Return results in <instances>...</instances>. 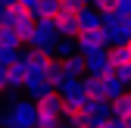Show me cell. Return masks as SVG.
<instances>
[{"instance_id": "12", "label": "cell", "mask_w": 131, "mask_h": 128, "mask_svg": "<svg viewBox=\"0 0 131 128\" xmlns=\"http://www.w3.org/2000/svg\"><path fill=\"white\" fill-rule=\"evenodd\" d=\"M112 119H125V122H131V91L112 103Z\"/></svg>"}, {"instance_id": "9", "label": "cell", "mask_w": 131, "mask_h": 128, "mask_svg": "<svg viewBox=\"0 0 131 128\" xmlns=\"http://www.w3.org/2000/svg\"><path fill=\"white\" fill-rule=\"evenodd\" d=\"M19 35H16V28H0V53H19Z\"/></svg>"}, {"instance_id": "10", "label": "cell", "mask_w": 131, "mask_h": 128, "mask_svg": "<svg viewBox=\"0 0 131 128\" xmlns=\"http://www.w3.org/2000/svg\"><path fill=\"white\" fill-rule=\"evenodd\" d=\"M62 69H66V75H69V78H88V59L78 53V56H72V59H66Z\"/></svg>"}, {"instance_id": "16", "label": "cell", "mask_w": 131, "mask_h": 128, "mask_svg": "<svg viewBox=\"0 0 131 128\" xmlns=\"http://www.w3.org/2000/svg\"><path fill=\"white\" fill-rule=\"evenodd\" d=\"M112 75H116V78H119V81H122L125 88L131 84V66H125V69H116V72H112Z\"/></svg>"}, {"instance_id": "19", "label": "cell", "mask_w": 131, "mask_h": 128, "mask_svg": "<svg viewBox=\"0 0 131 128\" xmlns=\"http://www.w3.org/2000/svg\"><path fill=\"white\" fill-rule=\"evenodd\" d=\"M128 50H131V44H128Z\"/></svg>"}, {"instance_id": "4", "label": "cell", "mask_w": 131, "mask_h": 128, "mask_svg": "<svg viewBox=\"0 0 131 128\" xmlns=\"http://www.w3.org/2000/svg\"><path fill=\"white\" fill-rule=\"evenodd\" d=\"M38 116H47V119L62 122V116H66V100H62V94H59V91H56V94H50L47 100H41V103H38Z\"/></svg>"}, {"instance_id": "6", "label": "cell", "mask_w": 131, "mask_h": 128, "mask_svg": "<svg viewBox=\"0 0 131 128\" xmlns=\"http://www.w3.org/2000/svg\"><path fill=\"white\" fill-rule=\"evenodd\" d=\"M25 91H28V100L31 103H41V100L50 97V94H56L50 84H47V78H28V81H25Z\"/></svg>"}, {"instance_id": "17", "label": "cell", "mask_w": 131, "mask_h": 128, "mask_svg": "<svg viewBox=\"0 0 131 128\" xmlns=\"http://www.w3.org/2000/svg\"><path fill=\"white\" fill-rule=\"evenodd\" d=\"M3 128H22L19 122H16V116H13V106L6 109V116H3Z\"/></svg>"}, {"instance_id": "1", "label": "cell", "mask_w": 131, "mask_h": 128, "mask_svg": "<svg viewBox=\"0 0 131 128\" xmlns=\"http://www.w3.org/2000/svg\"><path fill=\"white\" fill-rule=\"evenodd\" d=\"M109 50V38L106 31H84V35H78V53L81 56H91V53H103Z\"/></svg>"}, {"instance_id": "18", "label": "cell", "mask_w": 131, "mask_h": 128, "mask_svg": "<svg viewBox=\"0 0 131 128\" xmlns=\"http://www.w3.org/2000/svg\"><path fill=\"white\" fill-rule=\"evenodd\" d=\"M3 116H6V109H0V125H3Z\"/></svg>"}, {"instance_id": "5", "label": "cell", "mask_w": 131, "mask_h": 128, "mask_svg": "<svg viewBox=\"0 0 131 128\" xmlns=\"http://www.w3.org/2000/svg\"><path fill=\"white\" fill-rule=\"evenodd\" d=\"M13 116H16V122H19L22 128H38V103L19 100V103L13 106Z\"/></svg>"}, {"instance_id": "14", "label": "cell", "mask_w": 131, "mask_h": 128, "mask_svg": "<svg viewBox=\"0 0 131 128\" xmlns=\"http://www.w3.org/2000/svg\"><path fill=\"white\" fill-rule=\"evenodd\" d=\"M84 88H88V97H91V100H103V78L88 75V78H84ZM103 103H106V100H103Z\"/></svg>"}, {"instance_id": "11", "label": "cell", "mask_w": 131, "mask_h": 128, "mask_svg": "<svg viewBox=\"0 0 131 128\" xmlns=\"http://www.w3.org/2000/svg\"><path fill=\"white\" fill-rule=\"evenodd\" d=\"M84 9L88 3H81V0H59V16H66V19H78Z\"/></svg>"}, {"instance_id": "13", "label": "cell", "mask_w": 131, "mask_h": 128, "mask_svg": "<svg viewBox=\"0 0 131 128\" xmlns=\"http://www.w3.org/2000/svg\"><path fill=\"white\" fill-rule=\"evenodd\" d=\"M109 59H112V69H125L131 66V50L128 47H109Z\"/></svg>"}, {"instance_id": "2", "label": "cell", "mask_w": 131, "mask_h": 128, "mask_svg": "<svg viewBox=\"0 0 131 128\" xmlns=\"http://www.w3.org/2000/svg\"><path fill=\"white\" fill-rule=\"evenodd\" d=\"M112 119V103H103V100H91L84 106V125L81 128H100Z\"/></svg>"}, {"instance_id": "7", "label": "cell", "mask_w": 131, "mask_h": 128, "mask_svg": "<svg viewBox=\"0 0 131 128\" xmlns=\"http://www.w3.org/2000/svg\"><path fill=\"white\" fill-rule=\"evenodd\" d=\"M78 28H81V35H84V31H100L103 28V16L97 13L94 6H88L84 13L78 16Z\"/></svg>"}, {"instance_id": "8", "label": "cell", "mask_w": 131, "mask_h": 128, "mask_svg": "<svg viewBox=\"0 0 131 128\" xmlns=\"http://www.w3.org/2000/svg\"><path fill=\"white\" fill-rule=\"evenodd\" d=\"M125 94H128V91H125V84L119 81L116 75H106V78H103V100H106V103H116L119 97H125Z\"/></svg>"}, {"instance_id": "15", "label": "cell", "mask_w": 131, "mask_h": 128, "mask_svg": "<svg viewBox=\"0 0 131 128\" xmlns=\"http://www.w3.org/2000/svg\"><path fill=\"white\" fill-rule=\"evenodd\" d=\"M94 9L103 16V19H109V16H116V0H97Z\"/></svg>"}, {"instance_id": "20", "label": "cell", "mask_w": 131, "mask_h": 128, "mask_svg": "<svg viewBox=\"0 0 131 128\" xmlns=\"http://www.w3.org/2000/svg\"><path fill=\"white\" fill-rule=\"evenodd\" d=\"M0 66H3V62H0Z\"/></svg>"}, {"instance_id": "3", "label": "cell", "mask_w": 131, "mask_h": 128, "mask_svg": "<svg viewBox=\"0 0 131 128\" xmlns=\"http://www.w3.org/2000/svg\"><path fill=\"white\" fill-rule=\"evenodd\" d=\"M22 59H25V69H28V78H47V72L53 69V56H47V53H35V50H28V53H22Z\"/></svg>"}]
</instances>
